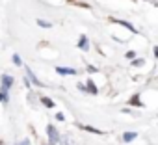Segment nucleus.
<instances>
[{
    "label": "nucleus",
    "mask_w": 158,
    "mask_h": 145,
    "mask_svg": "<svg viewBox=\"0 0 158 145\" xmlns=\"http://www.w3.org/2000/svg\"><path fill=\"white\" fill-rule=\"evenodd\" d=\"M130 104H134V106H143L141 101H139V95H134V97L130 99Z\"/></svg>",
    "instance_id": "obj_11"
},
{
    "label": "nucleus",
    "mask_w": 158,
    "mask_h": 145,
    "mask_svg": "<svg viewBox=\"0 0 158 145\" xmlns=\"http://www.w3.org/2000/svg\"><path fill=\"white\" fill-rule=\"evenodd\" d=\"M24 72H26V77L32 80V84H34V86H43V84H41V82L35 78V75L32 72V69H30V67H26V65H24Z\"/></svg>",
    "instance_id": "obj_2"
},
{
    "label": "nucleus",
    "mask_w": 158,
    "mask_h": 145,
    "mask_svg": "<svg viewBox=\"0 0 158 145\" xmlns=\"http://www.w3.org/2000/svg\"><path fill=\"white\" fill-rule=\"evenodd\" d=\"M143 63H145V60H141V58H138V60H132V65H134V67H141Z\"/></svg>",
    "instance_id": "obj_13"
},
{
    "label": "nucleus",
    "mask_w": 158,
    "mask_h": 145,
    "mask_svg": "<svg viewBox=\"0 0 158 145\" xmlns=\"http://www.w3.org/2000/svg\"><path fill=\"white\" fill-rule=\"evenodd\" d=\"M114 24H121V26H125V28H128L130 32H134V34H136V28H134L130 23H127V21H117V19H114Z\"/></svg>",
    "instance_id": "obj_6"
},
{
    "label": "nucleus",
    "mask_w": 158,
    "mask_h": 145,
    "mask_svg": "<svg viewBox=\"0 0 158 145\" xmlns=\"http://www.w3.org/2000/svg\"><path fill=\"white\" fill-rule=\"evenodd\" d=\"M11 86H13V77L4 75V77H2V89H6V91H8Z\"/></svg>",
    "instance_id": "obj_3"
},
{
    "label": "nucleus",
    "mask_w": 158,
    "mask_h": 145,
    "mask_svg": "<svg viewBox=\"0 0 158 145\" xmlns=\"http://www.w3.org/2000/svg\"><path fill=\"white\" fill-rule=\"evenodd\" d=\"M125 56H127L128 60H134V58H136V52H134V50H128V52H127Z\"/></svg>",
    "instance_id": "obj_16"
},
{
    "label": "nucleus",
    "mask_w": 158,
    "mask_h": 145,
    "mask_svg": "<svg viewBox=\"0 0 158 145\" xmlns=\"http://www.w3.org/2000/svg\"><path fill=\"white\" fill-rule=\"evenodd\" d=\"M47 134H48V143H50V145L60 143V134H58V130L54 128V125H48V126H47Z\"/></svg>",
    "instance_id": "obj_1"
},
{
    "label": "nucleus",
    "mask_w": 158,
    "mask_h": 145,
    "mask_svg": "<svg viewBox=\"0 0 158 145\" xmlns=\"http://www.w3.org/2000/svg\"><path fill=\"white\" fill-rule=\"evenodd\" d=\"M56 72L58 75H76V71L74 69H71V67H56Z\"/></svg>",
    "instance_id": "obj_4"
},
{
    "label": "nucleus",
    "mask_w": 158,
    "mask_h": 145,
    "mask_svg": "<svg viewBox=\"0 0 158 145\" xmlns=\"http://www.w3.org/2000/svg\"><path fill=\"white\" fill-rule=\"evenodd\" d=\"M48 145H50V143H48Z\"/></svg>",
    "instance_id": "obj_21"
},
{
    "label": "nucleus",
    "mask_w": 158,
    "mask_h": 145,
    "mask_svg": "<svg viewBox=\"0 0 158 145\" xmlns=\"http://www.w3.org/2000/svg\"><path fill=\"white\" fill-rule=\"evenodd\" d=\"M13 63H15V65H23V61H21V56H19V54H13Z\"/></svg>",
    "instance_id": "obj_15"
},
{
    "label": "nucleus",
    "mask_w": 158,
    "mask_h": 145,
    "mask_svg": "<svg viewBox=\"0 0 158 145\" xmlns=\"http://www.w3.org/2000/svg\"><path fill=\"white\" fill-rule=\"evenodd\" d=\"M37 24H39L41 28H50V26H52V23H48V21H43V19H37Z\"/></svg>",
    "instance_id": "obj_10"
},
{
    "label": "nucleus",
    "mask_w": 158,
    "mask_h": 145,
    "mask_svg": "<svg viewBox=\"0 0 158 145\" xmlns=\"http://www.w3.org/2000/svg\"><path fill=\"white\" fill-rule=\"evenodd\" d=\"M17 145H30V141H28V139H23V141H19Z\"/></svg>",
    "instance_id": "obj_19"
},
{
    "label": "nucleus",
    "mask_w": 158,
    "mask_h": 145,
    "mask_svg": "<svg viewBox=\"0 0 158 145\" xmlns=\"http://www.w3.org/2000/svg\"><path fill=\"white\" fill-rule=\"evenodd\" d=\"M84 130H88V132H93V134H102L99 128H93V126H82Z\"/></svg>",
    "instance_id": "obj_14"
},
{
    "label": "nucleus",
    "mask_w": 158,
    "mask_h": 145,
    "mask_svg": "<svg viewBox=\"0 0 158 145\" xmlns=\"http://www.w3.org/2000/svg\"><path fill=\"white\" fill-rule=\"evenodd\" d=\"M56 119H58V121H63L65 117H63V114H56Z\"/></svg>",
    "instance_id": "obj_18"
},
{
    "label": "nucleus",
    "mask_w": 158,
    "mask_h": 145,
    "mask_svg": "<svg viewBox=\"0 0 158 145\" xmlns=\"http://www.w3.org/2000/svg\"><path fill=\"white\" fill-rule=\"evenodd\" d=\"M86 84H88V86H86V89H88V91H89V93H93V95H95V93H97V91H99V89H97V86H95V82H93V80H88V82H86Z\"/></svg>",
    "instance_id": "obj_7"
},
{
    "label": "nucleus",
    "mask_w": 158,
    "mask_h": 145,
    "mask_svg": "<svg viewBox=\"0 0 158 145\" xmlns=\"http://www.w3.org/2000/svg\"><path fill=\"white\" fill-rule=\"evenodd\" d=\"M41 102H43V106H47V108H54V102H52L48 97H41Z\"/></svg>",
    "instance_id": "obj_9"
},
{
    "label": "nucleus",
    "mask_w": 158,
    "mask_h": 145,
    "mask_svg": "<svg viewBox=\"0 0 158 145\" xmlns=\"http://www.w3.org/2000/svg\"><path fill=\"white\" fill-rule=\"evenodd\" d=\"M78 48H82V50H89V41L86 35H80V41H78Z\"/></svg>",
    "instance_id": "obj_5"
},
{
    "label": "nucleus",
    "mask_w": 158,
    "mask_h": 145,
    "mask_svg": "<svg viewBox=\"0 0 158 145\" xmlns=\"http://www.w3.org/2000/svg\"><path fill=\"white\" fill-rule=\"evenodd\" d=\"M0 102H2V104H6V102H8V93H6V89L0 91Z\"/></svg>",
    "instance_id": "obj_12"
},
{
    "label": "nucleus",
    "mask_w": 158,
    "mask_h": 145,
    "mask_svg": "<svg viewBox=\"0 0 158 145\" xmlns=\"http://www.w3.org/2000/svg\"><path fill=\"white\" fill-rule=\"evenodd\" d=\"M132 139H136V132H125V134H123V141H125V143H128V141H132Z\"/></svg>",
    "instance_id": "obj_8"
},
{
    "label": "nucleus",
    "mask_w": 158,
    "mask_h": 145,
    "mask_svg": "<svg viewBox=\"0 0 158 145\" xmlns=\"http://www.w3.org/2000/svg\"><path fill=\"white\" fill-rule=\"evenodd\" d=\"M78 89H80V91H88V89H86V86H84V84H78Z\"/></svg>",
    "instance_id": "obj_20"
},
{
    "label": "nucleus",
    "mask_w": 158,
    "mask_h": 145,
    "mask_svg": "<svg viewBox=\"0 0 158 145\" xmlns=\"http://www.w3.org/2000/svg\"><path fill=\"white\" fill-rule=\"evenodd\" d=\"M99 69L97 67H93V65H88V72H97Z\"/></svg>",
    "instance_id": "obj_17"
}]
</instances>
